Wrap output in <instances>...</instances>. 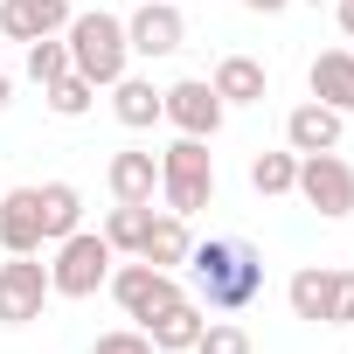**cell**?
Masks as SVG:
<instances>
[{"label":"cell","instance_id":"1","mask_svg":"<svg viewBox=\"0 0 354 354\" xmlns=\"http://www.w3.org/2000/svg\"><path fill=\"white\" fill-rule=\"evenodd\" d=\"M188 278H195V306L209 313H243L264 292V257L243 236H209L188 250Z\"/></svg>","mask_w":354,"mask_h":354},{"label":"cell","instance_id":"2","mask_svg":"<svg viewBox=\"0 0 354 354\" xmlns=\"http://www.w3.org/2000/svg\"><path fill=\"white\" fill-rule=\"evenodd\" d=\"M63 49H70V70H77V77H91L97 91H111V84L125 77V63H132L125 21H118V15H104V8H91V15H70V28H63Z\"/></svg>","mask_w":354,"mask_h":354},{"label":"cell","instance_id":"3","mask_svg":"<svg viewBox=\"0 0 354 354\" xmlns=\"http://www.w3.org/2000/svg\"><path fill=\"white\" fill-rule=\"evenodd\" d=\"M160 195H167L174 216H195V209L216 202V153H209V139H188L181 132L160 153Z\"/></svg>","mask_w":354,"mask_h":354},{"label":"cell","instance_id":"4","mask_svg":"<svg viewBox=\"0 0 354 354\" xmlns=\"http://www.w3.org/2000/svg\"><path fill=\"white\" fill-rule=\"evenodd\" d=\"M111 243L104 236H91V230H70L63 243H56V264H49V292L56 299H91L104 278H111Z\"/></svg>","mask_w":354,"mask_h":354},{"label":"cell","instance_id":"5","mask_svg":"<svg viewBox=\"0 0 354 354\" xmlns=\"http://www.w3.org/2000/svg\"><path fill=\"white\" fill-rule=\"evenodd\" d=\"M292 195H306L326 223H340V216H354V167H347L340 153H299Z\"/></svg>","mask_w":354,"mask_h":354},{"label":"cell","instance_id":"6","mask_svg":"<svg viewBox=\"0 0 354 354\" xmlns=\"http://www.w3.org/2000/svg\"><path fill=\"white\" fill-rule=\"evenodd\" d=\"M104 285H111V299L125 306V319H139V326H146L153 313H167L174 299H181L174 271H160V264H146V257H139V264H118V271H111Z\"/></svg>","mask_w":354,"mask_h":354},{"label":"cell","instance_id":"7","mask_svg":"<svg viewBox=\"0 0 354 354\" xmlns=\"http://www.w3.org/2000/svg\"><path fill=\"white\" fill-rule=\"evenodd\" d=\"M223 111H230V104L216 97L209 77H181V84L160 91V118H174L188 139H216V132H223Z\"/></svg>","mask_w":354,"mask_h":354},{"label":"cell","instance_id":"8","mask_svg":"<svg viewBox=\"0 0 354 354\" xmlns=\"http://www.w3.org/2000/svg\"><path fill=\"white\" fill-rule=\"evenodd\" d=\"M49 299H56L49 292V264H35V257H8V264H0V326L42 319Z\"/></svg>","mask_w":354,"mask_h":354},{"label":"cell","instance_id":"9","mask_svg":"<svg viewBox=\"0 0 354 354\" xmlns=\"http://www.w3.org/2000/svg\"><path fill=\"white\" fill-rule=\"evenodd\" d=\"M125 42H132V56H174L188 42V21H181V8H167V0H139V15L125 21Z\"/></svg>","mask_w":354,"mask_h":354},{"label":"cell","instance_id":"10","mask_svg":"<svg viewBox=\"0 0 354 354\" xmlns=\"http://www.w3.org/2000/svg\"><path fill=\"white\" fill-rule=\"evenodd\" d=\"M0 250L8 257H35L42 250V195L35 188H8L0 195Z\"/></svg>","mask_w":354,"mask_h":354},{"label":"cell","instance_id":"11","mask_svg":"<svg viewBox=\"0 0 354 354\" xmlns=\"http://www.w3.org/2000/svg\"><path fill=\"white\" fill-rule=\"evenodd\" d=\"M70 28V0H0V35L15 42H42Z\"/></svg>","mask_w":354,"mask_h":354},{"label":"cell","instance_id":"12","mask_svg":"<svg viewBox=\"0 0 354 354\" xmlns=\"http://www.w3.org/2000/svg\"><path fill=\"white\" fill-rule=\"evenodd\" d=\"M340 278H347V271H319V264L292 271V285H285L292 313H299V319H319V326H333V306H340Z\"/></svg>","mask_w":354,"mask_h":354},{"label":"cell","instance_id":"13","mask_svg":"<svg viewBox=\"0 0 354 354\" xmlns=\"http://www.w3.org/2000/svg\"><path fill=\"white\" fill-rule=\"evenodd\" d=\"M285 146H292V153H333V146H340V111L319 104V97H306V104L285 118Z\"/></svg>","mask_w":354,"mask_h":354},{"label":"cell","instance_id":"14","mask_svg":"<svg viewBox=\"0 0 354 354\" xmlns=\"http://www.w3.org/2000/svg\"><path fill=\"white\" fill-rule=\"evenodd\" d=\"M306 84H313V97H319V104H333V111L347 118V111H354V49H319Z\"/></svg>","mask_w":354,"mask_h":354},{"label":"cell","instance_id":"15","mask_svg":"<svg viewBox=\"0 0 354 354\" xmlns=\"http://www.w3.org/2000/svg\"><path fill=\"white\" fill-rule=\"evenodd\" d=\"M202 326H209V319H202V306H195V299H174L167 313H153V319H146V340H153L160 354H188V347L202 340Z\"/></svg>","mask_w":354,"mask_h":354},{"label":"cell","instance_id":"16","mask_svg":"<svg viewBox=\"0 0 354 354\" xmlns=\"http://www.w3.org/2000/svg\"><path fill=\"white\" fill-rule=\"evenodd\" d=\"M209 84H216V97H223V104H264V91H271V77H264V63H257V56H223Z\"/></svg>","mask_w":354,"mask_h":354},{"label":"cell","instance_id":"17","mask_svg":"<svg viewBox=\"0 0 354 354\" xmlns=\"http://www.w3.org/2000/svg\"><path fill=\"white\" fill-rule=\"evenodd\" d=\"M104 181H111V195H118V202H153V188H160V160L125 146V153H111Z\"/></svg>","mask_w":354,"mask_h":354},{"label":"cell","instance_id":"18","mask_svg":"<svg viewBox=\"0 0 354 354\" xmlns=\"http://www.w3.org/2000/svg\"><path fill=\"white\" fill-rule=\"evenodd\" d=\"M188 250H195V236H188V216H153L146 223V243H139V257L146 264H160V271H174V264H188Z\"/></svg>","mask_w":354,"mask_h":354},{"label":"cell","instance_id":"19","mask_svg":"<svg viewBox=\"0 0 354 354\" xmlns=\"http://www.w3.org/2000/svg\"><path fill=\"white\" fill-rule=\"evenodd\" d=\"M111 111H118V125H132V132H146V125H160V91L146 84V77H118L111 84Z\"/></svg>","mask_w":354,"mask_h":354},{"label":"cell","instance_id":"20","mask_svg":"<svg viewBox=\"0 0 354 354\" xmlns=\"http://www.w3.org/2000/svg\"><path fill=\"white\" fill-rule=\"evenodd\" d=\"M35 195H42V243H63V236L84 223V195H77L70 181H42Z\"/></svg>","mask_w":354,"mask_h":354},{"label":"cell","instance_id":"21","mask_svg":"<svg viewBox=\"0 0 354 354\" xmlns=\"http://www.w3.org/2000/svg\"><path fill=\"white\" fill-rule=\"evenodd\" d=\"M146 223H153V202H118V209L104 216V230H97V236H104L111 250H132V257H139V243H146Z\"/></svg>","mask_w":354,"mask_h":354},{"label":"cell","instance_id":"22","mask_svg":"<svg viewBox=\"0 0 354 354\" xmlns=\"http://www.w3.org/2000/svg\"><path fill=\"white\" fill-rule=\"evenodd\" d=\"M42 97H49V111H56V118H84V111L97 104V84H91V77H77V70H63Z\"/></svg>","mask_w":354,"mask_h":354},{"label":"cell","instance_id":"23","mask_svg":"<svg viewBox=\"0 0 354 354\" xmlns=\"http://www.w3.org/2000/svg\"><path fill=\"white\" fill-rule=\"evenodd\" d=\"M292 181H299V153H257L250 160V188L257 195H292Z\"/></svg>","mask_w":354,"mask_h":354},{"label":"cell","instance_id":"24","mask_svg":"<svg viewBox=\"0 0 354 354\" xmlns=\"http://www.w3.org/2000/svg\"><path fill=\"white\" fill-rule=\"evenodd\" d=\"M63 70H70V49H63L56 35H42V42H28V77H35L42 91H49V84H56Z\"/></svg>","mask_w":354,"mask_h":354},{"label":"cell","instance_id":"25","mask_svg":"<svg viewBox=\"0 0 354 354\" xmlns=\"http://www.w3.org/2000/svg\"><path fill=\"white\" fill-rule=\"evenodd\" d=\"M195 354H250V333H243L236 319H209L202 340H195Z\"/></svg>","mask_w":354,"mask_h":354},{"label":"cell","instance_id":"26","mask_svg":"<svg viewBox=\"0 0 354 354\" xmlns=\"http://www.w3.org/2000/svg\"><path fill=\"white\" fill-rule=\"evenodd\" d=\"M91 354H160V347L146 340V326H111V333H97Z\"/></svg>","mask_w":354,"mask_h":354},{"label":"cell","instance_id":"27","mask_svg":"<svg viewBox=\"0 0 354 354\" xmlns=\"http://www.w3.org/2000/svg\"><path fill=\"white\" fill-rule=\"evenodd\" d=\"M347 319H354V271L340 278V306H333V326H347Z\"/></svg>","mask_w":354,"mask_h":354},{"label":"cell","instance_id":"28","mask_svg":"<svg viewBox=\"0 0 354 354\" xmlns=\"http://www.w3.org/2000/svg\"><path fill=\"white\" fill-rule=\"evenodd\" d=\"M250 15H285V0H243Z\"/></svg>","mask_w":354,"mask_h":354},{"label":"cell","instance_id":"29","mask_svg":"<svg viewBox=\"0 0 354 354\" xmlns=\"http://www.w3.org/2000/svg\"><path fill=\"white\" fill-rule=\"evenodd\" d=\"M340 35H354V0H340Z\"/></svg>","mask_w":354,"mask_h":354},{"label":"cell","instance_id":"30","mask_svg":"<svg viewBox=\"0 0 354 354\" xmlns=\"http://www.w3.org/2000/svg\"><path fill=\"white\" fill-rule=\"evenodd\" d=\"M8 97H15V84H8V63H0V111H8Z\"/></svg>","mask_w":354,"mask_h":354}]
</instances>
